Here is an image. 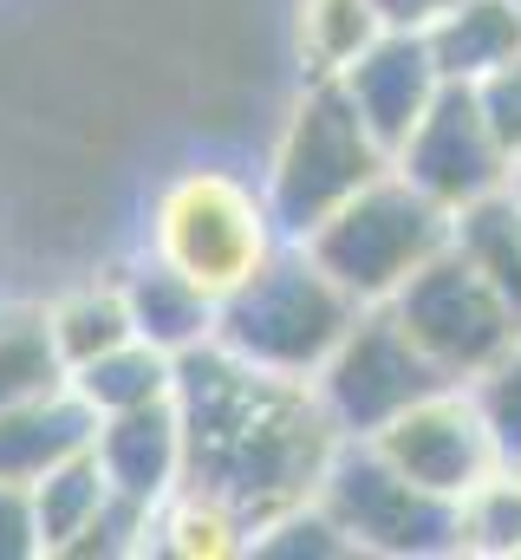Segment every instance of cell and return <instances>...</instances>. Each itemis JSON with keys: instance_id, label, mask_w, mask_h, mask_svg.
Masks as SVG:
<instances>
[{"instance_id": "cell-14", "label": "cell", "mask_w": 521, "mask_h": 560, "mask_svg": "<svg viewBox=\"0 0 521 560\" xmlns=\"http://www.w3.org/2000/svg\"><path fill=\"white\" fill-rule=\"evenodd\" d=\"M118 293H125L130 332L143 346L170 352V359H183L189 346H209L216 339V300L196 280H183L170 261H157V255L130 261L125 280H118Z\"/></svg>"}, {"instance_id": "cell-15", "label": "cell", "mask_w": 521, "mask_h": 560, "mask_svg": "<svg viewBox=\"0 0 521 560\" xmlns=\"http://www.w3.org/2000/svg\"><path fill=\"white\" fill-rule=\"evenodd\" d=\"M430 66L450 85H476L483 72H496L502 59L521 52V7L516 0H456L424 26Z\"/></svg>"}, {"instance_id": "cell-6", "label": "cell", "mask_w": 521, "mask_h": 560, "mask_svg": "<svg viewBox=\"0 0 521 560\" xmlns=\"http://www.w3.org/2000/svg\"><path fill=\"white\" fill-rule=\"evenodd\" d=\"M313 495H320V509L352 535L359 555H397V560L456 555L463 502L404 482L366 436H339V450L326 456V476H320Z\"/></svg>"}, {"instance_id": "cell-9", "label": "cell", "mask_w": 521, "mask_h": 560, "mask_svg": "<svg viewBox=\"0 0 521 560\" xmlns=\"http://www.w3.org/2000/svg\"><path fill=\"white\" fill-rule=\"evenodd\" d=\"M366 443L385 456L404 482H417L430 495H450V502H463L496 469V443H489V423L476 411L470 385H437L430 398H417L410 411H397Z\"/></svg>"}, {"instance_id": "cell-1", "label": "cell", "mask_w": 521, "mask_h": 560, "mask_svg": "<svg viewBox=\"0 0 521 560\" xmlns=\"http://www.w3.org/2000/svg\"><path fill=\"white\" fill-rule=\"evenodd\" d=\"M176 418H183L176 489L216 495L248 522V535L260 522L300 509L320 489L326 456L339 450V430L326 418L313 378L242 365L216 339L176 359Z\"/></svg>"}, {"instance_id": "cell-22", "label": "cell", "mask_w": 521, "mask_h": 560, "mask_svg": "<svg viewBox=\"0 0 521 560\" xmlns=\"http://www.w3.org/2000/svg\"><path fill=\"white\" fill-rule=\"evenodd\" d=\"M46 326H53V346H59L66 372L85 365V359H99V352H112V346H125V339H137L118 280L112 287H79V293L53 300L46 306Z\"/></svg>"}, {"instance_id": "cell-2", "label": "cell", "mask_w": 521, "mask_h": 560, "mask_svg": "<svg viewBox=\"0 0 521 560\" xmlns=\"http://www.w3.org/2000/svg\"><path fill=\"white\" fill-rule=\"evenodd\" d=\"M352 319H359V300L300 242H280L235 293L216 300V346L260 372L313 378Z\"/></svg>"}, {"instance_id": "cell-12", "label": "cell", "mask_w": 521, "mask_h": 560, "mask_svg": "<svg viewBox=\"0 0 521 560\" xmlns=\"http://www.w3.org/2000/svg\"><path fill=\"white\" fill-rule=\"evenodd\" d=\"M92 456H99V469H105V482L118 495H137V502L157 509L183 482V418H176V398L99 418Z\"/></svg>"}, {"instance_id": "cell-18", "label": "cell", "mask_w": 521, "mask_h": 560, "mask_svg": "<svg viewBox=\"0 0 521 560\" xmlns=\"http://www.w3.org/2000/svg\"><path fill=\"white\" fill-rule=\"evenodd\" d=\"M150 548L176 560H229L248 555V522L235 509H222L216 495H202V489H170L150 515Z\"/></svg>"}, {"instance_id": "cell-26", "label": "cell", "mask_w": 521, "mask_h": 560, "mask_svg": "<svg viewBox=\"0 0 521 560\" xmlns=\"http://www.w3.org/2000/svg\"><path fill=\"white\" fill-rule=\"evenodd\" d=\"M470 92H476V112H483L489 138L502 143V156L516 163L521 156V52L516 59H502L496 72H483Z\"/></svg>"}, {"instance_id": "cell-24", "label": "cell", "mask_w": 521, "mask_h": 560, "mask_svg": "<svg viewBox=\"0 0 521 560\" xmlns=\"http://www.w3.org/2000/svg\"><path fill=\"white\" fill-rule=\"evenodd\" d=\"M248 555L255 560H346V555H359V548H352V535L320 509V495H306L300 509L260 522L255 535H248Z\"/></svg>"}, {"instance_id": "cell-5", "label": "cell", "mask_w": 521, "mask_h": 560, "mask_svg": "<svg viewBox=\"0 0 521 560\" xmlns=\"http://www.w3.org/2000/svg\"><path fill=\"white\" fill-rule=\"evenodd\" d=\"M300 248L339 280L359 306H379L437 248H450V209H437L424 189H410L397 170H385L359 196H346Z\"/></svg>"}, {"instance_id": "cell-25", "label": "cell", "mask_w": 521, "mask_h": 560, "mask_svg": "<svg viewBox=\"0 0 521 560\" xmlns=\"http://www.w3.org/2000/svg\"><path fill=\"white\" fill-rule=\"evenodd\" d=\"M470 398H476V411L489 423L496 463H516L521 469V332L496 365H483V372L470 378Z\"/></svg>"}, {"instance_id": "cell-3", "label": "cell", "mask_w": 521, "mask_h": 560, "mask_svg": "<svg viewBox=\"0 0 521 560\" xmlns=\"http://www.w3.org/2000/svg\"><path fill=\"white\" fill-rule=\"evenodd\" d=\"M391 156L379 150V138L366 131V118L352 112L339 79H306V92L293 98L267 176H260V202L280 229V242H306L346 196H359L372 176H385Z\"/></svg>"}, {"instance_id": "cell-29", "label": "cell", "mask_w": 521, "mask_h": 560, "mask_svg": "<svg viewBox=\"0 0 521 560\" xmlns=\"http://www.w3.org/2000/svg\"><path fill=\"white\" fill-rule=\"evenodd\" d=\"M509 189H516V196H521V156H516V163H509Z\"/></svg>"}, {"instance_id": "cell-28", "label": "cell", "mask_w": 521, "mask_h": 560, "mask_svg": "<svg viewBox=\"0 0 521 560\" xmlns=\"http://www.w3.org/2000/svg\"><path fill=\"white\" fill-rule=\"evenodd\" d=\"M379 7V20L385 26H404V33H424L443 7H456V0H372Z\"/></svg>"}, {"instance_id": "cell-27", "label": "cell", "mask_w": 521, "mask_h": 560, "mask_svg": "<svg viewBox=\"0 0 521 560\" xmlns=\"http://www.w3.org/2000/svg\"><path fill=\"white\" fill-rule=\"evenodd\" d=\"M39 555V522L26 482H0V560H33Z\"/></svg>"}, {"instance_id": "cell-21", "label": "cell", "mask_w": 521, "mask_h": 560, "mask_svg": "<svg viewBox=\"0 0 521 560\" xmlns=\"http://www.w3.org/2000/svg\"><path fill=\"white\" fill-rule=\"evenodd\" d=\"M379 33H385V20H379L372 0H300V59H306V79L346 72Z\"/></svg>"}, {"instance_id": "cell-13", "label": "cell", "mask_w": 521, "mask_h": 560, "mask_svg": "<svg viewBox=\"0 0 521 560\" xmlns=\"http://www.w3.org/2000/svg\"><path fill=\"white\" fill-rule=\"evenodd\" d=\"M92 436H99V411L72 385L7 405L0 411V482H39L53 463L92 450Z\"/></svg>"}, {"instance_id": "cell-19", "label": "cell", "mask_w": 521, "mask_h": 560, "mask_svg": "<svg viewBox=\"0 0 521 560\" xmlns=\"http://www.w3.org/2000/svg\"><path fill=\"white\" fill-rule=\"evenodd\" d=\"M26 495H33V522H39V555H66V541L99 515V502L112 495V482H105L99 456L79 450V456L53 463L39 482H26Z\"/></svg>"}, {"instance_id": "cell-4", "label": "cell", "mask_w": 521, "mask_h": 560, "mask_svg": "<svg viewBox=\"0 0 521 560\" xmlns=\"http://www.w3.org/2000/svg\"><path fill=\"white\" fill-rule=\"evenodd\" d=\"M274 248H280V229L248 176H235L222 163H196L157 189L150 255L170 261L183 280H196L209 300L235 293Z\"/></svg>"}, {"instance_id": "cell-8", "label": "cell", "mask_w": 521, "mask_h": 560, "mask_svg": "<svg viewBox=\"0 0 521 560\" xmlns=\"http://www.w3.org/2000/svg\"><path fill=\"white\" fill-rule=\"evenodd\" d=\"M437 385H450V378L410 346V332L397 326V313H391L385 300L379 306H359V319L346 326V339L313 372V392H320V405H326V418H333L339 436L385 430L397 411H410Z\"/></svg>"}, {"instance_id": "cell-7", "label": "cell", "mask_w": 521, "mask_h": 560, "mask_svg": "<svg viewBox=\"0 0 521 560\" xmlns=\"http://www.w3.org/2000/svg\"><path fill=\"white\" fill-rule=\"evenodd\" d=\"M397 313V326L410 332V346L450 378V385H470L483 365H496L509 346H516L521 319L509 313V300L476 275L456 248H437L417 275L404 280L385 300Z\"/></svg>"}, {"instance_id": "cell-23", "label": "cell", "mask_w": 521, "mask_h": 560, "mask_svg": "<svg viewBox=\"0 0 521 560\" xmlns=\"http://www.w3.org/2000/svg\"><path fill=\"white\" fill-rule=\"evenodd\" d=\"M456 555H521V469L496 463L463 495V535Z\"/></svg>"}, {"instance_id": "cell-11", "label": "cell", "mask_w": 521, "mask_h": 560, "mask_svg": "<svg viewBox=\"0 0 521 560\" xmlns=\"http://www.w3.org/2000/svg\"><path fill=\"white\" fill-rule=\"evenodd\" d=\"M352 98V112L366 118V131L379 138L385 156H397V143L417 131V118L430 112V98L443 92L437 66H430V46L424 33H404V26H385L346 72H333Z\"/></svg>"}, {"instance_id": "cell-10", "label": "cell", "mask_w": 521, "mask_h": 560, "mask_svg": "<svg viewBox=\"0 0 521 560\" xmlns=\"http://www.w3.org/2000/svg\"><path fill=\"white\" fill-rule=\"evenodd\" d=\"M391 170L410 189H424L437 209H450V215L463 202H476V196H489V189L509 183V156H502V143L489 138V125L476 112V92L470 85H450V79L430 98V112L417 118V131L397 143Z\"/></svg>"}, {"instance_id": "cell-30", "label": "cell", "mask_w": 521, "mask_h": 560, "mask_svg": "<svg viewBox=\"0 0 521 560\" xmlns=\"http://www.w3.org/2000/svg\"><path fill=\"white\" fill-rule=\"evenodd\" d=\"M516 7H521V0H516Z\"/></svg>"}, {"instance_id": "cell-17", "label": "cell", "mask_w": 521, "mask_h": 560, "mask_svg": "<svg viewBox=\"0 0 521 560\" xmlns=\"http://www.w3.org/2000/svg\"><path fill=\"white\" fill-rule=\"evenodd\" d=\"M66 385L99 418H112V411H137V405H157V398H176V359L157 352V346H143V339H125V346L72 365Z\"/></svg>"}, {"instance_id": "cell-20", "label": "cell", "mask_w": 521, "mask_h": 560, "mask_svg": "<svg viewBox=\"0 0 521 560\" xmlns=\"http://www.w3.org/2000/svg\"><path fill=\"white\" fill-rule=\"evenodd\" d=\"M59 385H66V359L53 346L46 306H7L0 313V411L26 405V398H46Z\"/></svg>"}, {"instance_id": "cell-16", "label": "cell", "mask_w": 521, "mask_h": 560, "mask_svg": "<svg viewBox=\"0 0 521 560\" xmlns=\"http://www.w3.org/2000/svg\"><path fill=\"white\" fill-rule=\"evenodd\" d=\"M450 248L489 280L509 300V313L521 319V196L509 183L450 215Z\"/></svg>"}]
</instances>
